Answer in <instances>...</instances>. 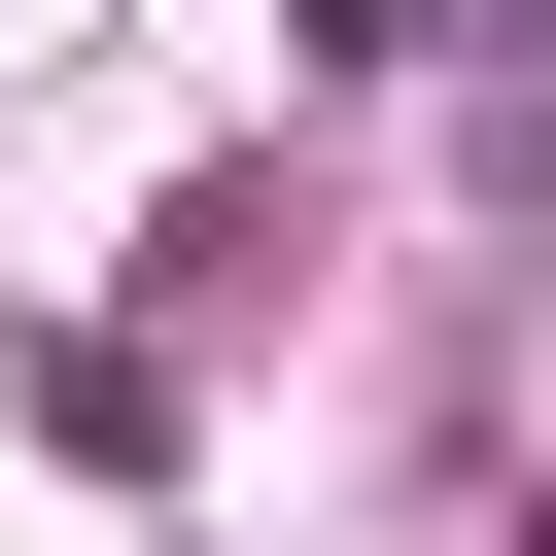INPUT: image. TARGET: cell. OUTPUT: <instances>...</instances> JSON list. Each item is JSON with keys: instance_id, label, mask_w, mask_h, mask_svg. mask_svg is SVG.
Segmentation results:
<instances>
[{"instance_id": "6da1fadb", "label": "cell", "mask_w": 556, "mask_h": 556, "mask_svg": "<svg viewBox=\"0 0 556 556\" xmlns=\"http://www.w3.org/2000/svg\"><path fill=\"white\" fill-rule=\"evenodd\" d=\"M382 35H417V0H313V70H382Z\"/></svg>"}]
</instances>
